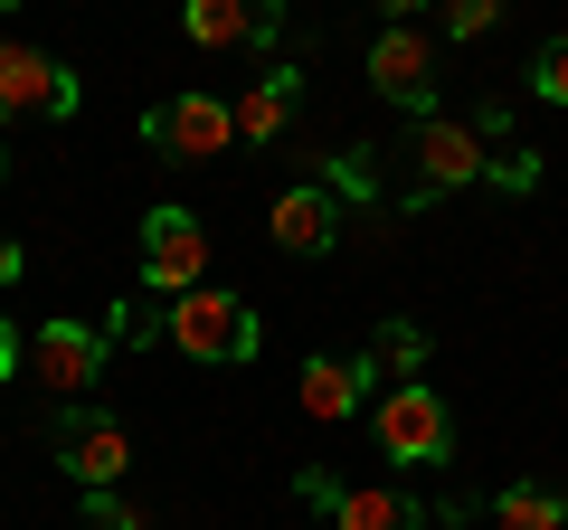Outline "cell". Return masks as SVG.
Masks as SVG:
<instances>
[{
	"mask_svg": "<svg viewBox=\"0 0 568 530\" xmlns=\"http://www.w3.org/2000/svg\"><path fill=\"white\" fill-rule=\"evenodd\" d=\"M0 171H10V152H0Z\"/></svg>",
	"mask_w": 568,
	"mask_h": 530,
	"instance_id": "cell-23",
	"label": "cell"
},
{
	"mask_svg": "<svg viewBox=\"0 0 568 530\" xmlns=\"http://www.w3.org/2000/svg\"><path fill=\"white\" fill-rule=\"evenodd\" d=\"M142 143L162 152V162H219V152L237 143V104L190 85V95H171V104H152V114H142Z\"/></svg>",
	"mask_w": 568,
	"mask_h": 530,
	"instance_id": "cell-3",
	"label": "cell"
},
{
	"mask_svg": "<svg viewBox=\"0 0 568 530\" xmlns=\"http://www.w3.org/2000/svg\"><path fill=\"white\" fill-rule=\"evenodd\" d=\"M171 350L200 360V369H237V360H256V350H265V323H256L246 294L190 285V294H171Z\"/></svg>",
	"mask_w": 568,
	"mask_h": 530,
	"instance_id": "cell-1",
	"label": "cell"
},
{
	"mask_svg": "<svg viewBox=\"0 0 568 530\" xmlns=\"http://www.w3.org/2000/svg\"><path fill=\"white\" fill-rule=\"evenodd\" d=\"M0 10H10V0H0Z\"/></svg>",
	"mask_w": 568,
	"mask_h": 530,
	"instance_id": "cell-24",
	"label": "cell"
},
{
	"mask_svg": "<svg viewBox=\"0 0 568 530\" xmlns=\"http://www.w3.org/2000/svg\"><path fill=\"white\" fill-rule=\"evenodd\" d=\"M493 20H503V0H446V29H455V39H484Z\"/></svg>",
	"mask_w": 568,
	"mask_h": 530,
	"instance_id": "cell-19",
	"label": "cell"
},
{
	"mask_svg": "<svg viewBox=\"0 0 568 530\" xmlns=\"http://www.w3.org/2000/svg\"><path fill=\"white\" fill-rule=\"evenodd\" d=\"M85 530H152V521H142L123 492H85Z\"/></svg>",
	"mask_w": 568,
	"mask_h": 530,
	"instance_id": "cell-18",
	"label": "cell"
},
{
	"mask_svg": "<svg viewBox=\"0 0 568 530\" xmlns=\"http://www.w3.org/2000/svg\"><path fill=\"white\" fill-rule=\"evenodd\" d=\"M294 398H304V417H351V408H369V360H304V388H294Z\"/></svg>",
	"mask_w": 568,
	"mask_h": 530,
	"instance_id": "cell-12",
	"label": "cell"
},
{
	"mask_svg": "<svg viewBox=\"0 0 568 530\" xmlns=\"http://www.w3.org/2000/svg\"><path fill=\"white\" fill-rule=\"evenodd\" d=\"M190 48H265L284 29V0H181Z\"/></svg>",
	"mask_w": 568,
	"mask_h": 530,
	"instance_id": "cell-9",
	"label": "cell"
},
{
	"mask_svg": "<svg viewBox=\"0 0 568 530\" xmlns=\"http://www.w3.org/2000/svg\"><path fill=\"white\" fill-rule=\"evenodd\" d=\"M58 465L77 473L85 492H114L123 465H133V436H123V417H104V408H67V417H58Z\"/></svg>",
	"mask_w": 568,
	"mask_h": 530,
	"instance_id": "cell-6",
	"label": "cell"
},
{
	"mask_svg": "<svg viewBox=\"0 0 568 530\" xmlns=\"http://www.w3.org/2000/svg\"><path fill=\"white\" fill-rule=\"evenodd\" d=\"M265 227H275L284 256H332V246H342V200H332L323 181H294V190L275 200V218H265Z\"/></svg>",
	"mask_w": 568,
	"mask_h": 530,
	"instance_id": "cell-10",
	"label": "cell"
},
{
	"mask_svg": "<svg viewBox=\"0 0 568 530\" xmlns=\"http://www.w3.org/2000/svg\"><path fill=\"white\" fill-rule=\"evenodd\" d=\"M0 379H20V332L0 323Z\"/></svg>",
	"mask_w": 568,
	"mask_h": 530,
	"instance_id": "cell-20",
	"label": "cell"
},
{
	"mask_svg": "<svg viewBox=\"0 0 568 530\" xmlns=\"http://www.w3.org/2000/svg\"><path fill=\"white\" fill-rule=\"evenodd\" d=\"M369 85H379L388 104H407V114H436V39L426 29H379L369 39Z\"/></svg>",
	"mask_w": 568,
	"mask_h": 530,
	"instance_id": "cell-7",
	"label": "cell"
},
{
	"mask_svg": "<svg viewBox=\"0 0 568 530\" xmlns=\"http://www.w3.org/2000/svg\"><path fill=\"white\" fill-rule=\"evenodd\" d=\"M379 10H388V29H398V20H417V10H426V0H379Z\"/></svg>",
	"mask_w": 568,
	"mask_h": 530,
	"instance_id": "cell-22",
	"label": "cell"
},
{
	"mask_svg": "<svg viewBox=\"0 0 568 530\" xmlns=\"http://www.w3.org/2000/svg\"><path fill=\"white\" fill-rule=\"evenodd\" d=\"M39 379L58 388V398H85V379L104 369V332H85V323H39Z\"/></svg>",
	"mask_w": 568,
	"mask_h": 530,
	"instance_id": "cell-11",
	"label": "cell"
},
{
	"mask_svg": "<svg viewBox=\"0 0 568 530\" xmlns=\"http://www.w3.org/2000/svg\"><path fill=\"white\" fill-rule=\"evenodd\" d=\"M369 436H379L388 465H446V455H455V408L426 379L379 388V398H369Z\"/></svg>",
	"mask_w": 568,
	"mask_h": 530,
	"instance_id": "cell-2",
	"label": "cell"
},
{
	"mask_svg": "<svg viewBox=\"0 0 568 530\" xmlns=\"http://www.w3.org/2000/svg\"><path fill=\"white\" fill-rule=\"evenodd\" d=\"M294 104H304V77H294V67H265V77L237 95V133L246 143H275L284 123H294Z\"/></svg>",
	"mask_w": 568,
	"mask_h": 530,
	"instance_id": "cell-13",
	"label": "cell"
},
{
	"mask_svg": "<svg viewBox=\"0 0 568 530\" xmlns=\"http://www.w3.org/2000/svg\"><path fill=\"white\" fill-rule=\"evenodd\" d=\"M484 530H493V521H484Z\"/></svg>",
	"mask_w": 568,
	"mask_h": 530,
	"instance_id": "cell-25",
	"label": "cell"
},
{
	"mask_svg": "<svg viewBox=\"0 0 568 530\" xmlns=\"http://www.w3.org/2000/svg\"><path fill=\"white\" fill-rule=\"evenodd\" d=\"M332 530H417V502L398 483H342V502L323 511Z\"/></svg>",
	"mask_w": 568,
	"mask_h": 530,
	"instance_id": "cell-14",
	"label": "cell"
},
{
	"mask_svg": "<svg viewBox=\"0 0 568 530\" xmlns=\"http://www.w3.org/2000/svg\"><path fill=\"white\" fill-rule=\"evenodd\" d=\"M361 360H369V379L407 388V379H417V360H426V332H417V323H379V332H369V350H361Z\"/></svg>",
	"mask_w": 568,
	"mask_h": 530,
	"instance_id": "cell-16",
	"label": "cell"
},
{
	"mask_svg": "<svg viewBox=\"0 0 568 530\" xmlns=\"http://www.w3.org/2000/svg\"><path fill=\"white\" fill-rule=\"evenodd\" d=\"M530 95L568 104V39H540V58H530Z\"/></svg>",
	"mask_w": 568,
	"mask_h": 530,
	"instance_id": "cell-17",
	"label": "cell"
},
{
	"mask_svg": "<svg viewBox=\"0 0 568 530\" xmlns=\"http://www.w3.org/2000/svg\"><path fill=\"white\" fill-rule=\"evenodd\" d=\"M484 171H493V152L474 143V123H446V114L417 123V200H446V190L484 181Z\"/></svg>",
	"mask_w": 568,
	"mask_h": 530,
	"instance_id": "cell-8",
	"label": "cell"
},
{
	"mask_svg": "<svg viewBox=\"0 0 568 530\" xmlns=\"http://www.w3.org/2000/svg\"><path fill=\"white\" fill-rule=\"evenodd\" d=\"M0 285H20V237H0Z\"/></svg>",
	"mask_w": 568,
	"mask_h": 530,
	"instance_id": "cell-21",
	"label": "cell"
},
{
	"mask_svg": "<svg viewBox=\"0 0 568 530\" xmlns=\"http://www.w3.org/2000/svg\"><path fill=\"white\" fill-rule=\"evenodd\" d=\"M484 521H493V530H568V492H549V483H503Z\"/></svg>",
	"mask_w": 568,
	"mask_h": 530,
	"instance_id": "cell-15",
	"label": "cell"
},
{
	"mask_svg": "<svg viewBox=\"0 0 568 530\" xmlns=\"http://www.w3.org/2000/svg\"><path fill=\"white\" fill-rule=\"evenodd\" d=\"M67 123L77 114V77L48 48H0V123Z\"/></svg>",
	"mask_w": 568,
	"mask_h": 530,
	"instance_id": "cell-4",
	"label": "cell"
},
{
	"mask_svg": "<svg viewBox=\"0 0 568 530\" xmlns=\"http://www.w3.org/2000/svg\"><path fill=\"white\" fill-rule=\"evenodd\" d=\"M209 275V227L190 208H152L142 218V285L152 294H190Z\"/></svg>",
	"mask_w": 568,
	"mask_h": 530,
	"instance_id": "cell-5",
	"label": "cell"
}]
</instances>
